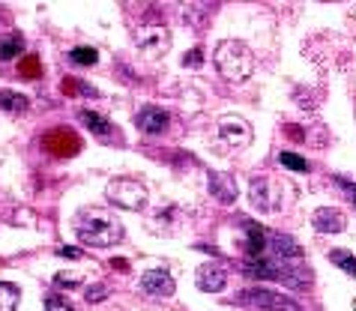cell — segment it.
Returning <instances> with one entry per match:
<instances>
[{
    "instance_id": "cell-10",
    "label": "cell",
    "mask_w": 356,
    "mask_h": 311,
    "mask_svg": "<svg viewBox=\"0 0 356 311\" xmlns=\"http://www.w3.org/2000/svg\"><path fill=\"white\" fill-rule=\"evenodd\" d=\"M174 276L168 269H147L141 276V290L150 296H171L174 294Z\"/></svg>"
},
{
    "instance_id": "cell-16",
    "label": "cell",
    "mask_w": 356,
    "mask_h": 311,
    "mask_svg": "<svg viewBox=\"0 0 356 311\" xmlns=\"http://www.w3.org/2000/svg\"><path fill=\"white\" fill-rule=\"evenodd\" d=\"M0 108H3V111L22 114V111L31 108V99L22 96V93H15V90H0Z\"/></svg>"
},
{
    "instance_id": "cell-27",
    "label": "cell",
    "mask_w": 356,
    "mask_h": 311,
    "mask_svg": "<svg viewBox=\"0 0 356 311\" xmlns=\"http://www.w3.org/2000/svg\"><path fill=\"white\" fill-rule=\"evenodd\" d=\"M60 255H63V257H81V252H78L75 246H63V248H60Z\"/></svg>"
},
{
    "instance_id": "cell-8",
    "label": "cell",
    "mask_w": 356,
    "mask_h": 311,
    "mask_svg": "<svg viewBox=\"0 0 356 311\" xmlns=\"http://www.w3.org/2000/svg\"><path fill=\"white\" fill-rule=\"evenodd\" d=\"M195 285L204 290V294H219V290L227 285V269L222 264H201L195 273Z\"/></svg>"
},
{
    "instance_id": "cell-14",
    "label": "cell",
    "mask_w": 356,
    "mask_h": 311,
    "mask_svg": "<svg viewBox=\"0 0 356 311\" xmlns=\"http://www.w3.org/2000/svg\"><path fill=\"white\" fill-rule=\"evenodd\" d=\"M210 195L222 204H234L236 200V183L227 174H219V170H210Z\"/></svg>"
},
{
    "instance_id": "cell-7",
    "label": "cell",
    "mask_w": 356,
    "mask_h": 311,
    "mask_svg": "<svg viewBox=\"0 0 356 311\" xmlns=\"http://www.w3.org/2000/svg\"><path fill=\"white\" fill-rule=\"evenodd\" d=\"M168 123H171V117H168V111L159 105H147L135 114V126L141 129L144 135H162L168 129Z\"/></svg>"
},
{
    "instance_id": "cell-12",
    "label": "cell",
    "mask_w": 356,
    "mask_h": 311,
    "mask_svg": "<svg viewBox=\"0 0 356 311\" xmlns=\"http://www.w3.org/2000/svg\"><path fill=\"white\" fill-rule=\"evenodd\" d=\"M81 123L90 129L96 138H102V141L120 144V138H117V126L111 123V120H105L102 114H96V111H81Z\"/></svg>"
},
{
    "instance_id": "cell-15",
    "label": "cell",
    "mask_w": 356,
    "mask_h": 311,
    "mask_svg": "<svg viewBox=\"0 0 356 311\" xmlns=\"http://www.w3.org/2000/svg\"><path fill=\"white\" fill-rule=\"evenodd\" d=\"M243 230H245V237H249V260L261 257L266 252V230L258 222H252V218H245L243 222Z\"/></svg>"
},
{
    "instance_id": "cell-6",
    "label": "cell",
    "mask_w": 356,
    "mask_h": 311,
    "mask_svg": "<svg viewBox=\"0 0 356 311\" xmlns=\"http://www.w3.org/2000/svg\"><path fill=\"white\" fill-rule=\"evenodd\" d=\"M249 198H252V204L261 209V213H273L275 207H279V183H275V177H252V183H249Z\"/></svg>"
},
{
    "instance_id": "cell-20",
    "label": "cell",
    "mask_w": 356,
    "mask_h": 311,
    "mask_svg": "<svg viewBox=\"0 0 356 311\" xmlns=\"http://www.w3.org/2000/svg\"><path fill=\"white\" fill-rule=\"evenodd\" d=\"M69 60H72V63H81V66H93L99 60V51L96 48L81 45V48H72V51H69Z\"/></svg>"
},
{
    "instance_id": "cell-1",
    "label": "cell",
    "mask_w": 356,
    "mask_h": 311,
    "mask_svg": "<svg viewBox=\"0 0 356 311\" xmlns=\"http://www.w3.org/2000/svg\"><path fill=\"white\" fill-rule=\"evenodd\" d=\"M75 234L84 246L111 248L123 239V222L108 207H84L75 216Z\"/></svg>"
},
{
    "instance_id": "cell-18",
    "label": "cell",
    "mask_w": 356,
    "mask_h": 311,
    "mask_svg": "<svg viewBox=\"0 0 356 311\" xmlns=\"http://www.w3.org/2000/svg\"><path fill=\"white\" fill-rule=\"evenodd\" d=\"M18 308V287L0 282V311H15Z\"/></svg>"
},
{
    "instance_id": "cell-25",
    "label": "cell",
    "mask_w": 356,
    "mask_h": 311,
    "mask_svg": "<svg viewBox=\"0 0 356 311\" xmlns=\"http://www.w3.org/2000/svg\"><path fill=\"white\" fill-rule=\"evenodd\" d=\"M105 296H108V287L105 285H96V287L87 290V303H102Z\"/></svg>"
},
{
    "instance_id": "cell-9",
    "label": "cell",
    "mask_w": 356,
    "mask_h": 311,
    "mask_svg": "<svg viewBox=\"0 0 356 311\" xmlns=\"http://www.w3.org/2000/svg\"><path fill=\"white\" fill-rule=\"evenodd\" d=\"M135 42H138V48H141L144 54L162 57L168 51V45H171V36H168L165 27H144L141 33L135 36Z\"/></svg>"
},
{
    "instance_id": "cell-24",
    "label": "cell",
    "mask_w": 356,
    "mask_h": 311,
    "mask_svg": "<svg viewBox=\"0 0 356 311\" xmlns=\"http://www.w3.org/2000/svg\"><path fill=\"white\" fill-rule=\"evenodd\" d=\"M45 311H75V308L69 305L63 296H51V299H48V303H45Z\"/></svg>"
},
{
    "instance_id": "cell-11",
    "label": "cell",
    "mask_w": 356,
    "mask_h": 311,
    "mask_svg": "<svg viewBox=\"0 0 356 311\" xmlns=\"http://www.w3.org/2000/svg\"><path fill=\"white\" fill-rule=\"evenodd\" d=\"M312 225L318 234H341L344 225H348V218H344V213L335 207H321L318 213L312 216Z\"/></svg>"
},
{
    "instance_id": "cell-21",
    "label": "cell",
    "mask_w": 356,
    "mask_h": 311,
    "mask_svg": "<svg viewBox=\"0 0 356 311\" xmlns=\"http://www.w3.org/2000/svg\"><path fill=\"white\" fill-rule=\"evenodd\" d=\"M279 162H282L284 168H291V170H300V174H305V170H309V162H305L302 156L291 153V150H284V153H279Z\"/></svg>"
},
{
    "instance_id": "cell-23",
    "label": "cell",
    "mask_w": 356,
    "mask_h": 311,
    "mask_svg": "<svg viewBox=\"0 0 356 311\" xmlns=\"http://www.w3.org/2000/svg\"><path fill=\"white\" fill-rule=\"evenodd\" d=\"M201 63H204L201 48H192V51L183 54V66H186V69H201Z\"/></svg>"
},
{
    "instance_id": "cell-2",
    "label": "cell",
    "mask_w": 356,
    "mask_h": 311,
    "mask_svg": "<svg viewBox=\"0 0 356 311\" xmlns=\"http://www.w3.org/2000/svg\"><path fill=\"white\" fill-rule=\"evenodd\" d=\"M216 66H219V72L227 81L243 84L245 78H252V72H254V54L240 39H225V42L216 45Z\"/></svg>"
},
{
    "instance_id": "cell-4",
    "label": "cell",
    "mask_w": 356,
    "mask_h": 311,
    "mask_svg": "<svg viewBox=\"0 0 356 311\" xmlns=\"http://www.w3.org/2000/svg\"><path fill=\"white\" fill-rule=\"evenodd\" d=\"M243 305H249L254 311H302L300 303L291 296H282V294H273V290H266V287H252V290H243L240 296Z\"/></svg>"
},
{
    "instance_id": "cell-26",
    "label": "cell",
    "mask_w": 356,
    "mask_h": 311,
    "mask_svg": "<svg viewBox=\"0 0 356 311\" xmlns=\"http://www.w3.org/2000/svg\"><path fill=\"white\" fill-rule=\"evenodd\" d=\"M57 285H60V287H72V285H78V278H75L72 273H60V278H57Z\"/></svg>"
},
{
    "instance_id": "cell-17",
    "label": "cell",
    "mask_w": 356,
    "mask_h": 311,
    "mask_svg": "<svg viewBox=\"0 0 356 311\" xmlns=\"http://www.w3.org/2000/svg\"><path fill=\"white\" fill-rule=\"evenodd\" d=\"M22 51H24V39L18 33L0 36V60H15Z\"/></svg>"
},
{
    "instance_id": "cell-3",
    "label": "cell",
    "mask_w": 356,
    "mask_h": 311,
    "mask_svg": "<svg viewBox=\"0 0 356 311\" xmlns=\"http://www.w3.org/2000/svg\"><path fill=\"white\" fill-rule=\"evenodd\" d=\"M105 198L108 204L114 207H123V209H144L147 204H150V192H147L144 183H138V180H111V183L105 186Z\"/></svg>"
},
{
    "instance_id": "cell-22",
    "label": "cell",
    "mask_w": 356,
    "mask_h": 311,
    "mask_svg": "<svg viewBox=\"0 0 356 311\" xmlns=\"http://www.w3.org/2000/svg\"><path fill=\"white\" fill-rule=\"evenodd\" d=\"M18 72H22L24 78H27V75L39 78V75H42V66L36 63V57H24V60H22V66H18Z\"/></svg>"
},
{
    "instance_id": "cell-5",
    "label": "cell",
    "mask_w": 356,
    "mask_h": 311,
    "mask_svg": "<svg viewBox=\"0 0 356 311\" xmlns=\"http://www.w3.org/2000/svg\"><path fill=\"white\" fill-rule=\"evenodd\" d=\"M252 126L245 123L243 117H234V114H225L219 120V141L227 144L231 150H243V147H249L252 144Z\"/></svg>"
},
{
    "instance_id": "cell-19",
    "label": "cell",
    "mask_w": 356,
    "mask_h": 311,
    "mask_svg": "<svg viewBox=\"0 0 356 311\" xmlns=\"http://www.w3.org/2000/svg\"><path fill=\"white\" fill-rule=\"evenodd\" d=\"M330 260L335 266H341L348 276H353V269H356V264H353V252H348V248H332L330 252Z\"/></svg>"
},
{
    "instance_id": "cell-13",
    "label": "cell",
    "mask_w": 356,
    "mask_h": 311,
    "mask_svg": "<svg viewBox=\"0 0 356 311\" xmlns=\"http://www.w3.org/2000/svg\"><path fill=\"white\" fill-rule=\"evenodd\" d=\"M45 147L54 150L57 156H72L78 147H81V141L69 132V129H51V132L45 135Z\"/></svg>"
}]
</instances>
